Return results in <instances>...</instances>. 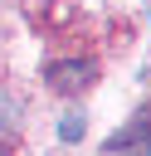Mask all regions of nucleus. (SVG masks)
Returning a JSON list of instances; mask_svg holds the SVG:
<instances>
[{"instance_id": "nucleus-2", "label": "nucleus", "mask_w": 151, "mask_h": 156, "mask_svg": "<svg viewBox=\"0 0 151 156\" xmlns=\"http://www.w3.org/2000/svg\"><path fill=\"white\" fill-rule=\"evenodd\" d=\"M58 136H63V141H78V136H83V112L63 117V122H58Z\"/></svg>"}, {"instance_id": "nucleus-1", "label": "nucleus", "mask_w": 151, "mask_h": 156, "mask_svg": "<svg viewBox=\"0 0 151 156\" xmlns=\"http://www.w3.org/2000/svg\"><path fill=\"white\" fill-rule=\"evenodd\" d=\"M93 58H68V63H49V88L54 93H83L93 83Z\"/></svg>"}, {"instance_id": "nucleus-4", "label": "nucleus", "mask_w": 151, "mask_h": 156, "mask_svg": "<svg viewBox=\"0 0 151 156\" xmlns=\"http://www.w3.org/2000/svg\"><path fill=\"white\" fill-rule=\"evenodd\" d=\"M146 10H151V5H146Z\"/></svg>"}, {"instance_id": "nucleus-3", "label": "nucleus", "mask_w": 151, "mask_h": 156, "mask_svg": "<svg viewBox=\"0 0 151 156\" xmlns=\"http://www.w3.org/2000/svg\"><path fill=\"white\" fill-rule=\"evenodd\" d=\"M132 156H151V127L141 132V141H136V151H132Z\"/></svg>"}]
</instances>
